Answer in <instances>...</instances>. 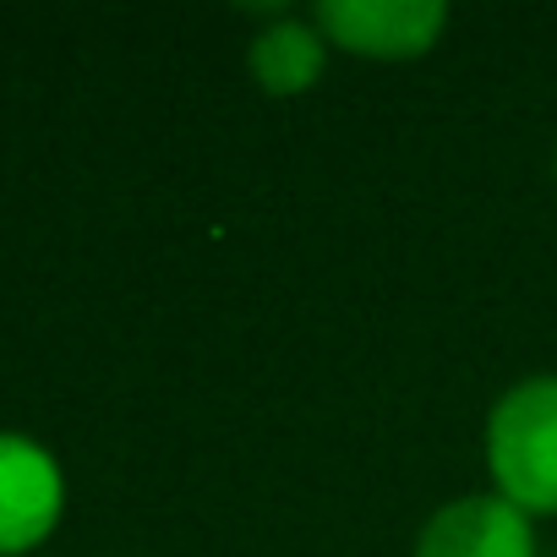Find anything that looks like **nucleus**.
Here are the masks:
<instances>
[{"label":"nucleus","instance_id":"obj_2","mask_svg":"<svg viewBox=\"0 0 557 557\" xmlns=\"http://www.w3.org/2000/svg\"><path fill=\"white\" fill-rule=\"evenodd\" d=\"M448 12L437 0H323L318 28L329 45H345L372 61H410L437 45Z\"/></svg>","mask_w":557,"mask_h":557},{"label":"nucleus","instance_id":"obj_1","mask_svg":"<svg viewBox=\"0 0 557 557\" xmlns=\"http://www.w3.org/2000/svg\"><path fill=\"white\" fill-rule=\"evenodd\" d=\"M486 459L513 508L557 513V377H530L497 399Z\"/></svg>","mask_w":557,"mask_h":557},{"label":"nucleus","instance_id":"obj_3","mask_svg":"<svg viewBox=\"0 0 557 557\" xmlns=\"http://www.w3.org/2000/svg\"><path fill=\"white\" fill-rule=\"evenodd\" d=\"M55 519H61L55 459L17 432H0V552H23L45 541Z\"/></svg>","mask_w":557,"mask_h":557},{"label":"nucleus","instance_id":"obj_4","mask_svg":"<svg viewBox=\"0 0 557 557\" xmlns=\"http://www.w3.org/2000/svg\"><path fill=\"white\" fill-rule=\"evenodd\" d=\"M416 557H535L530 519L503 492L497 497H459L416 541Z\"/></svg>","mask_w":557,"mask_h":557},{"label":"nucleus","instance_id":"obj_5","mask_svg":"<svg viewBox=\"0 0 557 557\" xmlns=\"http://www.w3.org/2000/svg\"><path fill=\"white\" fill-rule=\"evenodd\" d=\"M323 61H329V39L307 23H273L268 34H257L251 45V72L268 94L290 99V94H307L318 77H323Z\"/></svg>","mask_w":557,"mask_h":557}]
</instances>
